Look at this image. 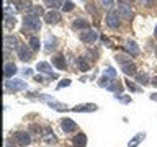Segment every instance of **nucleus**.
Instances as JSON below:
<instances>
[{"instance_id":"nucleus-1","label":"nucleus","mask_w":157,"mask_h":147,"mask_svg":"<svg viewBox=\"0 0 157 147\" xmlns=\"http://www.w3.org/2000/svg\"><path fill=\"white\" fill-rule=\"evenodd\" d=\"M41 29V20H39L38 17H34V15H26V17L23 18V31H39Z\"/></svg>"},{"instance_id":"nucleus-2","label":"nucleus","mask_w":157,"mask_h":147,"mask_svg":"<svg viewBox=\"0 0 157 147\" xmlns=\"http://www.w3.org/2000/svg\"><path fill=\"white\" fill-rule=\"evenodd\" d=\"M5 87L8 88L10 92H21V90H26V82L21 80V78H12V80L5 82Z\"/></svg>"},{"instance_id":"nucleus-3","label":"nucleus","mask_w":157,"mask_h":147,"mask_svg":"<svg viewBox=\"0 0 157 147\" xmlns=\"http://www.w3.org/2000/svg\"><path fill=\"white\" fill-rule=\"evenodd\" d=\"M13 141H15V144L20 145V147H26L29 142H31V137H29V132L18 131L13 134Z\"/></svg>"},{"instance_id":"nucleus-4","label":"nucleus","mask_w":157,"mask_h":147,"mask_svg":"<svg viewBox=\"0 0 157 147\" xmlns=\"http://www.w3.org/2000/svg\"><path fill=\"white\" fill-rule=\"evenodd\" d=\"M61 127H62V131L66 132V134L77 132V129H78L77 123L74 121V119H71V118H64V119H61Z\"/></svg>"},{"instance_id":"nucleus-5","label":"nucleus","mask_w":157,"mask_h":147,"mask_svg":"<svg viewBox=\"0 0 157 147\" xmlns=\"http://www.w3.org/2000/svg\"><path fill=\"white\" fill-rule=\"evenodd\" d=\"M80 41L82 43H87V44H92V43H95L97 41V38H98V33L95 31V29H85V31H82L80 33Z\"/></svg>"},{"instance_id":"nucleus-6","label":"nucleus","mask_w":157,"mask_h":147,"mask_svg":"<svg viewBox=\"0 0 157 147\" xmlns=\"http://www.w3.org/2000/svg\"><path fill=\"white\" fill-rule=\"evenodd\" d=\"M97 110H98V106L95 103H83V105H77V106L71 108V111L74 113H93Z\"/></svg>"},{"instance_id":"nucleus-7","label":"nucleus","mask_w":157,"mask_h":147,"mask_svg":"<svg viewBox=\"0 0 157 147\" xmlns=\"http://www.w3.org/2000/svg\"><path fill=\"white\" fill-rule=\"evenodd\" d=\"M17 54H18V57L21 59L23 62H28V61H31V59H33V54L26 47V44H20V46L17 47Z\"/></svg>"},{"instance_id":"nucleus-8","label":"nucleus","mask_w":157,"mask_h":147,"mask_svg":"<svg viewBox=\"0 0 157 147\" xmlns=\"http://www.w3.org/2000/svg\"><path fill=\"white\" fill-rule=\"evenodd\" d=\"M118 13H120V17H124L128 20L132 18V10L126 2H118Z\"/></svg>"},{"instance_id":"nucleus-9","label":"nucleus","mask_w":157,"mask_h":147,"mask_svg":"<svg viewBox=\"0 0 157 147\" xmlns=\"http://www.w3.org/2000/svg\"><path fill=\"white\" fill-rule=\"evenodd\" d=\"M106 24L110 28H118L120 26V13L118 12H110L106 15Z\"/></svg>"},{"instance_id":"nucleus-10","label":"nucleus","mask_w":157,"mask_h":147,"mask_svg":"<svg viewBox=\"0 0 157 147\" xmlns=\"http://www.w3.org/2000/svg\"><path fill=\"white\" fill-rule=\"evenodd\" d=\"M36 70H38V72H41V74H48V75L51 77V78H57L56 74H52V67L49 66L48 62H38Z\"/></svg>"},{"instance_id":"nucleus-11","label":"nucleus","mask_w":157,"mask_h":147,"mask_svg":"<svg viewBox=\"0 0 157 147\" xmlns=\"http://www.w3.org/2000/svg\"><path fill=\"white\" fill-rule=\"evenodd\" d=\"M124 47H126V51L129 52L131 56H139V52H141V49H139V46H137V43L132 41V39H126Z\"/></svg>"},{"instance_id":"nucleus-12","label":"nucleus","mask_w":157,"mask_h":147,"mask_svg":"<svg viewBox=\"0 0 157 147\" xmlns=\"http://www.w3.org/2000/svg\"><path fill=\"white\" fill-rule=\"evenodd\" d=\"M72 28L74 29H83V31H85V29H90V21H88V20H85V18H77L75 21L72 23Z\"/></svg>"},{"instance_id":"nucleus-13","label":"nucleus","mask_w":157,"mask_h":147,"mask_svg":"<svg viewBox=\"0 0 157 147\" xmlns=\"http://www.w3.org/2000/svg\"><path fill=\"white\" fill-rule=\"evenodd\" d=\"M59 20H61V15L57 12H54V10H51V12H48L44 15V21L48 24H56V23H59Z\"/></svg>"},{"instance_id":"nucleus-14","label":"nucleus","mask_w":157,"mask_h":147,"mask_svg":"<svg viewBox=\"0 0 157 147\" xmlns=\"http://www.w3.org/2000/svg\"><path fill=\"white\" fill-rule=\"evenodd\" d=\"M52 66L59 69V70H64L66 69V56L64 54H57V56L52 57Z\"/></svg>"},{"instance_id":"nucleus-15","label":"nucleus","mask_w":157,"mask_h":147,"mask_svg":"<svg viewBox=\"0 0 157 147\" xmlns=\"http://www.w3.org/2000/svg\"><path fill=\"white\" fill-rule=\"evenodd\" d=\"M136 66L132 62H126V64H123L121 66V70L126 74V75H131V77H136L137 75V70H136Z\"/></svg>"},{"instance_id":"nucleus-16","label":"nucleus","mask_w":157,"mask_h":147,"mask_svg":"<svg viewBox=\"0 0 157 147\" xmlns=\"http://www.w3.org/2000/svg\"><path fill=\"white\" fill-rule=\"evenodd\" d=\"M43 139L48 142V144H56V136H54V131L51 127H44V134H43Z\"/></svg>"},{"instance_id":"nucleus-17","label":"nucleus","mask_w":157,"mask_h":147,"mask_svg":"<svg viewBox=\"0 0 157 147\" xmlns=\"http://www.w3.org/2000/svg\"><path fill=\"white\" fill-rule=\"evenodd\" d=\"M144 139H146V132H137V134L128 142V147H137Z\"/></svg>"},{"instance_id":"nucleus-18","label":"nucleus","mask_w":157,"mask_h":147,"mask_svg":"<svg viewBox=\"0 0 157 147\" xmlns=\"http://www.w3.org/2000/svg\"><path fill=\"white\" fill-rule=\"evenodd\" d=\"M13 7L17 8V12H25V10H31V2H25V0H18V2H13Z\"/></svg>"},{"instance_id":"nucleus-19","label":"nucleus","mask_w":157,"mask_h":147,"mask_svg":"<svg viewBox=\"0 0 157 147\" xmlns=\"http://www.w3.org/2000/svg\"><path fill=\"white\" fill-rule=\"evenodd\" d=\"M72 142H74L75 147H85L87 145V136L82 134V132H78V134L72 139Z\"/></svg>"},{"instance_id":"nucleus-20","label":"nucleus","mask_w":157,"mask_h":147,"mask_svg":"<svg viewBox=\"0 0 157 147\" xmlns=\"http://www.w3.org/2000/svg\"><path fill=\"white\" fill-rule=\"evenodd\" d=\"M15 74H17V66H15L13 62H7L5 64V70H3V75L10 78V77H13Z\"/></svg>"},{"instance_id":"nucleus-21","label":"nucleus","mask_w":157,"mask_h":147,"mask_svg":"<svg viewBox=\"0 0 157 147\" xmlns=\"http://www.w3.org/2000/svg\"><path fill=\"white\" fill-rule=\"evenodd\" d=\"M3 41H5V47H18V39L15 38V36H10V34H7V36L3 38Z\"/></svg>"},{"instance_id":"nucleus-22","label":"nucleus","mask_w":157,"mask_h":147,"mask_svg":"<svg viewBox=\"0 0 157 147\" xmlns=\"http://www.w3.org/2000/svg\"><path fill=\"white\" fill-rule=\"evenodd\" d=\"M49 106L52 108V110H56V111H66V110H71V108H67V105H64V103H59L56 100H51L48 103Z\"/></svg>"},{"instance_id":"nucleus-23","label":"nucleus","mask_w":157,"mask_h":147,"mask_svg":"<svg viewBox=\"0 0 157 147\" xmlns=\"http://www.w3.org/2000/svg\"><path fill=\"white\" fill-rule=\"evenodd\" d=\"M113 82H115L113 78H108L106 75H101L100 78H98V87H101V88H110Z\"/></svg>"},{"instance_id":"nucleus-24","label":"nucleus","mask_w":157,"mask_h":147,"mask_svg":"<svg viewBox=\"0 0 157 147\" xmlns=\"http://www.w3.org/2000/svg\"><path fill=\"white\" fill-rule=\"evenodd\" d=\"M77 67L80 69L82 72H87L88 69H90V66H88V61H87L85 57H78V59H77Z\"/></svg>"},{"instance_id":"nucleus-25","label":"nucleus","mask_w":157,"mask_h":147,"mask_svg":"<svg viewBox=\"0 0 157 147\" xmlns=\"http://www.w3.org/2000/svg\"><path fill=\"white\" fill-rule=\"evenodd\" d=\"M136 82L141 83V85H147V83H149V75H147L146 72L137 74V75H136Z\"/></svg>"},{"instance_id":"nucleus-26","label":"nucleus","mask_w":157,"mask_h":147,"mask_svg":"<svg viewBox=\"0 0 157 147\" xmlns=\"http://www.w3.org/2000/svg\"><path fill=\"white\" fill-rule=\"evenodd\" d=\"M29 15H34V17H44V10L43 7H39V5H33L31 10H29Z\"/></svg>"},{"instance_id":"nucleus-27","label":"nucleus","mask_w":157,"mask_h":147,"mask_svg":"<svg viewBox=\"0 0 157 147\" xmlns=\"http://www.w3.org/2000/svg\"><path fill=\"white\" fill-rule=\"evenodd\" d=\"M44 3H46V7H49V8H59L64 5V0H44Z\"/></svg>"},{"instance_id":"nucleus-28","label":"nucleus","mask_w":157,"mask_h":147,"mask_svg":"<svg viewBox=\"0 0 157 147\" xmlns=\"http://www.w3.org/2000/svg\"><path fill=\"white\" fill-rule=\"evenodd\" d=\"M115 61L120 62L121 66H123V64H126V62H131V57L128 56V54H116V56H115Z\"/></svg>"},{"instance_id":"nucleus-29","label":"nucleus","mask_w":157,"mask_h":147,"mask_svg":"<svg viewBox=\"0 0 157 147\" xmlns=\"http://www.w3.org/2000/svg\"><path fill=\"white\" fill-rule=\"evenodd\" d=\"M57 46V38L56 36H49L48 41H46V51H51L52 47Z\"/></svg>"},{"instance_id":"nucleus-30","label":"nucleus","mask_w":157,"mask_h":147,"mask_svg":"<svg viewBox=\"0 0 157 147\" xmlns=\"http://www.w3.org/2000/svg\"><path fill=\"white\" fill-rule=\"evenodd\" d=\"M103 75H106L108 78H113V80H115L118 74H116V70H115L113 67H110V66H108V67L105 69V72H103Z\"/></svg>"},{"instance_id":"nucleus-31","label":"nucleus","mask_w":157,"mask_h":147,"mask_svg":"<svg viewBox=\"0 0 157 147\" xmlns=\"http://www.w3.org/2000/svg\"><path fill=\"white\" fill-rule=\"evenodd\" d=\"M39 44H41V43H39V39H38L36 36H31V38H29V47H31L33 51H38V49H39Z\"/></svg>"},{"instance_id":"nucleus-32","label":"nucleus","mask_w":157,"mask_h":147,"mask_svg":"<svg viewBox=\"0 0 157 147\" xmlns=\"http://www.w3.org/2000/svg\"><path fill=\"white\" fill-rule=\"evenodd\" d=\"M15 26V17H5V29H12Z\"/></svg>"},{"instance_id":"nucleus-33","label":"nucleus","mask_w":157,"mask_h":147,"mask_svg":"<svg viewBox=\"0 0 157 147\" xmlns=\"http://www.w3.org/2000/svg\"><path fill=\"white\" fill-rule=\"evenodd\" d=\"M126 87L129 88L131 92H142V90H141V87L134 85V82H131V80H126Z\"/></svg>"},{"instance_id":"nucleus-34","label":"nucleus","mask_w":157,"mask_h":147,"mask_svg":"<svg viewBox=\"0 0 157 147\" xmlns=\"http://www.w3.org/2000/svg\"><path fill=\"white\" fill-rule=\"evenodd\" d=\"M74 7H75V5H74L71 0H66V2H64V5H62V10H64V12H72Z\"/></svg>"},{"instance_id":"nucleus-35","label":"nucleus","mask_w":157,"mask_h":147,"mask_svg":"<svg viewBox=\"0 0 157 147\" xmlns=\"http://www.w3.org/2000/svg\"><path fill=\"white\" fill-rule=\"evenodd\" d=\"M69 85H71V80H69V78H64V80H61V83H57V90H61L64 87H69Z\"/></svg>"},{"instance_id":"nucleus-36","label":"nucleus","mask_w":157,"mask_h":147,"mask_svg":"<svg viewBox=\"0 0 157 147\" xmlns=\"http://www.w3.org/2000/svg\"><path fill=\"white\" fill-rule=\"evenodd\" d=\"M115 98H116V100H120V101H123V103H131V98H129V96H123V95H115Z\"/></svg>"},{"instance_id":"nucleus-37","label":"nucleus","mask_w":157,"mask_h":147,"mask_svg":"<svg viewBox=\"0 0 157 147\" xmlns=\"http://www.w3.org/2000/svg\"><path fill=\"white\" fill-rule=\"evenodd\" d=\"M113 3H115V0H101V5H103L105 8H110Z\"/></svg>"},{"instance_id":"nucleus-38","label":"nucleus","mask_w":157,"mask_h":147,"mask_svg":"<svg viewBox=\"0 0 157 147\" xmlns=\"http://www.w3.org/2000/svg\"><path fill=\"white\" fill-rule=\"evenodd\" d=\"M87 10H88V12H90V13H93V15H98V12H97V8L93 7V5H90V3L87 5Z\"/></svg>"},{"instance_id":"nucleus-39","label":"nucleus","mask_w":157,"mask_h":147,"mask_svg":"<svg viewBox=\"0 0 157 147\" xmlns=\"http://www.w3.org/2000/svg\"><path fill=\"white\" fill-rule=\"evenodd\" d=\"M101 41H103V44H106L108 47H111V43H110V39H108L106 36H101Z\"/></svg>"},{"instance_id":"nucleus-40","label":"nucleus","mask_w":157,"mask_h":147,"mask_svg":"<svg viewBox=\"0 0 157 147\" xmlns=\"http://www.w3.org/2000/svg\"><path fill=\"white\" fill-rule=\"evenodd\" d=\"M29 132H39V127L36 124H31L29 126Z\"/></svg>"},{"instance_id":"nucleus-41","label":"nucleus","mask_w":157,"mask_h":147,"mask_svg":"<svg viewBox=\"0 0 157 147\" xmlns=\"http://www.w3.org/2000/svg\"><path fill=\"white\" fill-rule=\"evenodd\" d=\"M31 74H33L31 69H25V70H23V75H25V77H29Z\"/></svg>"},{"instance_id":"nucleus-42","label":"nucleus","mask_w":157,"mask_h":147,"mask_svg":"<svg viewBox=\"0 0 157 147\" xmlns=\"http://www.w3.org/2000/svg\"><path fill=\"white\" fill-rule=\"evenodd\" d=\"M34 80H36V82H44V77H41V75H36V77H34Z\"/></svg>"},{"instance_id":"nucleus-43","label":"nucleus","mask_w":157,"mask_h":147,"mask_svg":"<svg viewBox=\"0 0 157 147\" xmlns=\"http://www.w3.org/2000/svg\"><path fill=\"white\" fill-rule=\"evenodd\" d=\"M151 83H152V85H154V87L157 88V75H155L154 78H152V82H151Z\"/></svg>"},{"instance_id":"nucleus-44","label":"nucleus","mask_w":157,"mask_h":147,"mask_svg":"<svg viewBox=\"0 0 157 147\" xmlns=\"http://www.w3.org/2000/svg\"><path fill=\"white\" fill-rule=\"evenodd\" d=\"M151 100H152V101H157V93H152V95H151Z\"/></svg>"},{"instance_id":"nucleus-45","label":"nucleus","mask_w":157,"mask_h":147,"mask_svg":"<svg viewBox=\"0 0 157 147\" xmlns=\"http://www.w3.org/2000/svg\"><path fill=\"white\" fill-rule=\"evenodd\" d=\"M144 2H146V3H147V5H151V3H152V2H154V0H144Z\"/></svg>"},{"instance_id":"nucleus-46","label":"nucleus","mask_w":157,"mask_h":147,"mask_svg":"<svg viewBox=\"0 0 157 147\" xmlns=\"http://www.w3.org/2000/svg\"><path fill=\"white\" fill-rule=\"evenodd\" d=\"M154 36L157 38V26H155V31H154Z\"/></svg>"},{"instance_id":"nucleus-47","label":"nucleus","mask_w":157,"mask_h":147,"mask_svg":"<svg viewBox=\"0 0 157 147\" xmlns=\"http://www.w3.org/2000/svg\"><path fill=\"white\" fill-rule=\"evenodd\" d=\"M155 56H157V47H155Z\"/></svg>"}]
</instances>
